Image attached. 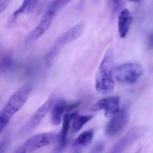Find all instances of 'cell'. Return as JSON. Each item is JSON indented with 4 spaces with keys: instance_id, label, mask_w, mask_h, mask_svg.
Masks as SVG:
<instances>
[{
    "instance_id": "6da1fadb",
    "label": "cell",
    "mask_w": 153,
    "mask_h": 153,
    "mask_svg": "<svg viewBox=\"0 0 153 153\" xmlns=\"http://www.w3.org/2000/svg\"><path fill=\"white\" fill-rule=\"evenodd\" d=\"M32 91V87L26 84L19 88L10 97L0 113V132L2 133L15 114L25 103Z\"/></svg>"
},
{
    "instance_id": "7a4b0ae2",
    "label": "cell",
    "mask_w": 153,
    "mask_h": 153,
    "mask_svg": "<svg viewBox=\"0 0 153 153\" xmlns=\"http://www.w3.org/2000/svg\"><path fill=\"white\" fill-rule=\"evenodd\" d=\"M113 62V51L110 48L105 52L95 77L96 89L101 94H109L114 90Z\"/></svg>"
},
{
    "instance_id": "3957f363",
    "label": "cell",
    "mask_w": 153,
    "mask_h": 153,
    "mask_svg": "<svg viewBox=\"0 0 153 153\" xmlns=\"http://www.w3.org/2000/svg\"><path fill=\"white\" fill-rule=\"evenodd\" d=\"M69 1H53L47 6L37 26L27 36L25 41V45H32L45 34L51 25L56 14L67 5Z\"/></svg>"
},
{
    "instance_id": "277c9868",
    "label": "cell",
    "mask_w": 153,
    "mask_h": 153,
    "mask_svg": "<svg viewBox=\"0 0 153 153\" xmlns=\"http://www.w3.org/2000/svg\"><path fill=\"white\" fill-rule=\"evenodd\" d=\"M84 30L85 24L79 23L59 36L46 54L45 61L47 63H51L65 45L78 39Z\"/></svg>"
},
{
    "instance_id": "5b68a950",
    "label": "cell",
    "mask_w": 153,
    "mask_h": 153,
    "mask_svg": "<svg viewBox=\"0 0 153 153\" xmlns=\"http://www.w3.org/2000/svg\"><path fill=\"white\" fill-rule=\"evenodd\" d=\"M143 73L140 64L135 62H127L118 66L115 71V77L117 81L125 84L136 83Z\"/></svg>"
},
{
    "instance_id": "8992f818",
    "label": "cell",
    "mask_w": 153,
    "mask_h": 153,
    "mask_svg": "<svg viewBox=\"0 0 153 153\" xmlns=\"http://www.w3.org/2000/svg\"><path fill=\"white\" fill-rule=\"evenodd\" d=\"M129 118L128 108L123 107L120 109L119 111L112 116L106 124L105 130L106 136L112 137L119 134L126 127Z\"/></svg>"
},
{
    "instance_id": "52a82bcc",
    "label": "cell",
    "mask_w": 153,
    "mask_h": 153,
    "mask_svg": "<svg viewBox=\"0 0 153 153\" xmlns=\"http://www.w3.org/2000/svg\"><path fill=\"white\" fill-rule=\"evenodd\" d=\"M53 102V98L50 97L41 107H39V109L19 131V135L21 137L26 136L39 125L45 115L51 109L54 103Z\"/></svg>"
},
{
    "instance_id": "ba28073f",
    "label": "cell",
    "mask_w": 153,
    "mask_h": 153,
    "mask_svg": "<svg viewBox=\"0 0 153 153\" xmlns=\"http://www.w3.org/2000/svg\"><path fill=\"white\" fill-rule=\"evenodd\" d=\"M58 134L53 132L41 133L30 137L23 146L28 153H32L38 149L53 144L57 141Z\"/></svg>"
},
{
    "instance_id": "9c48e42d",
    "label": "cell",
    "mask_w": 153,
    "mask_h": 153,
    "mask_svg": "<svg viewBox=\"0 0 153 153\" xmlns=\"http://www.w3.org/2000/svg\"><path fill=\"white\" fill-rule=\"evenodd\" d=\"M120 97L113 96L102 98L97 101L91 108V111L97 112L101 110L105 111V116L111 117L120 111Z\"/></svg>"
},
{
    "instance_id": "30bf717a",
    "label": "cell",
    "mask_w": 153,
    "mask_h": 153,
    "mask_svg": "<svg viewBox=\"0 0 153 153\" xmlns=\"http://www.w3.org/2000/svg\"><path fill=\"white\" fill-rule=\"evenodd\" d=\"M144 131L143 128L139 127L131 130L117 142L108 153H123L141 137Z\"/></svg>"
},
{
    "instance_id": "8fae6325",
    "label": "cell",
    "mask_w": 153,
    "mask_h": 153,
    "mask_svg": "<svg viewBox=\"0 0 153 153\" xmlns=\"http://www.w3.org/2000/svg\"><path fill=\"white\" fill-rule=\"evenodd\" d=\"M76 113H67L64 114L62 118V128L58 134L57 145L55 146V153H61L66 148L67 145V135L68 133L71 123Z\"/></svg>"
},
{
    "instance_id": "7c38bea8",
    "label": "cell",
    "mask_w": 153,
    "mask_h": 153,
    "mask_svg": "<svg viewBox=\"0 0 153 153\" xmlns=\"http://www.w3.org/2000/svg\"><path fill=\"white\" fill-rule=\"evenodd\" d=\"M70 105V103L63 100H59L53 103L51 111V121L53 125L57 126L60 124L64 113L71 111Z\"/></svg>"
},
{
    "instance_id": "4fadbf2b",
    "label": "cell",
    "mask_w": 153,
    "mask_h": 153,
    "mask_svg": "<svg viewBox=\"0 0 153 153\" xmlns=\"http://www.w3.org/2000/svg\"><path fill=\"white\" fill-rule=\"evenodd\" d=\"M133 18L128 10L125 9L120 12L118 17V30L121 38L127 36Z\"/></svg>"
},
{
    "instance_id": "5bb4252c",
    "label": "cell",
    "mask_w": 153,
    "mask_h": 153,
    "mask_svg": "<svg viewBox=\"0 0 153 153\" xmlns=\"http://www.w3.org/2000/svg\"><path fill=\"white\" fill-rule=\"evenodd\" d=\"M36 2V1H24L21 6L12 14L11 20L14 22L20 15L32 13L35 9Z\"/></svg>"
},
{
    "instance_id": "9a60e30c",
    "label": "cell",
    "mask_w": 153,
    "mask_h": 153,
    "mask_svg": "<svg viewBox=\"0 0 153 153\" xmlns=\"http://www.w3.org/2000/svg\"><path fill=\"white\" fill-rule=\"evenodd\" d=\"M93 118L94 116L93 115H78L77 114L72 120L71 131L73 133L77 132Z\"/></svg>"
},
{
    "instance_id": "2e32d148",
    "label": "cell",
    "mask_w": 153,
    "mask_h": 153,
    "mask_svg": "<svg viewBox=\"0 0 153 153\" xmlns=\"http://www.w3.org/2000/svg\"><path fill=\"white\" fill-rule=\"evenodd\" d=\"M94 131L93 130H88L83 131L77 137L74 144L79 146H84L88 145L93 140Z\"/></svg>"
},
{
    "instance_id": "e0dca14e",
    "label": "cell",
    "mask_w": 153,
    "mask_h": 153,
    "mask_svg": "<svg viewBox=\"0 0 153 153\" xmlns=\"http://www.w3.org/2000/svg\"><path fill=\"white\" fill-rule=\"evenodd\" d=\"M12 64V57L8 53H6L1 56V72H5L10 68Z\"/></svg>"
},
{
    "instance_id": "ac0fdd59",
    "label": "cell",
    "mask_w": 153,
    "mask_h": 153,
    "mask_svg": "<svg viewBox=\"0 0 153 153\" xmlns=\"http://www.w3.org/2000/svg\"><path fill=\"white\" fill-rule=\"evenodd\" d=\"M105 144L103 142H98L93 146L88 153H102L105 150Z\"/></svg>"
},
{
    "instance_id": "d6986e66",
    "label": "cell",
    "mask_w": 153,
    "mask_h": 153,
    "mask_svg": "<svg viewBox=\"0 0 153 153\" xmlns=\"http://www.w3.org/2000/svg\"><path fill=\"white\" fill-rule=\"evenodd\" d=\"M125 2L123 1H111L112 8L114 12H117L125 7Z\"/></svg>"
},
{
    "instance_id": "ffe728a7",
    "label": "cell",
    "mask_w": 153,
    "mask_h": 153,
    "mask_svg": "<svg viewBox=\"0 0 153 153\" xmlns=\"http://www.w3.org/2000/svg\"><path fill=\"white\" fill-rule=\"evenodd\" d=\"M9 1H5V0H1L0 1V12L2 13L5 11V10L7 8L8 6Z\"/></svg>"
},
{
    "instance_id": "44dd1931",
    "label": "cell",
    "mask_w": 153,
    "mask_h": 153,
    "mask_svg": "<svg viewBox=\"0 0 153 153\" xmlns=\"http://www.w3.org/2000/svg\"><path fill=\"white\" fill-rule=\"evenodd\" d=\"M148 46L150 50L153 49V33H151L149 36Z\"/></svg>"
},
{
    "instance_id": "7402d4cb",
    "label": "cell",
    "mask_w": 153,
    "mask_h": 153,
    "mask_svg": "<svg viewBox=\"0 0 153 153\" xmlns=\"http://www.w3.org/2000/svg\"><path fill=\"white\" fill-rule=\"evenodd\" d=\"M27 152L25 148L22 145L18 148L15 153H27Z\"/></svg>"
},
{
    "instance_id": "603a6c76",
    "label": "cell",
    "mask_w": 153,
    "mask_h": 153,
    "mask_svg": "<svg viewBox=\"0 0 153 153\" xmlns=\"http://www.w3.org/2000/svg\"><path fill=\"white\" fill-rule=\"evenodd\" d=\"M140 153V150H138V151H137V152H136V153Z\"/></svg>"
}]
</instances>
